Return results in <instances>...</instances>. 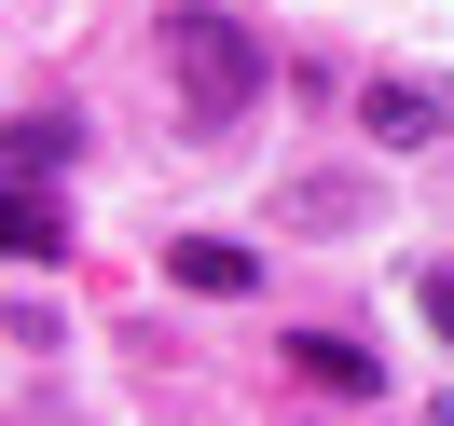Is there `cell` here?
Segmentation results:
<instances>
[{
	"label": "cell",
	"mask_w": 454,
	"mask_h": 426,
	"mask_svg": "<svg viewBox=\"0 0 454 426\" xmlns=\"http://www.w3.org/2000/svg\"><path fill=\"white\" fill-rule=\"evenodd\" d=\"M413 316H427V330L454 344V261H427V275H413Z\"/></svg>",
	"instance_id": "8"
},
{
	"label": "cell",
	"mask_w": 454,
	"mask_h": 426,
	"mask_svg": "<svg viewBox=\"0 0 454 426\" xmlns=\"http://www.w3.org/2000/svg\"><path fill=\"white\" fill-rule=\"evenodd\" d=\"M166 83H179V124H234V111H262L276 56L234 28L221 0H179V14H166Z\"/></svg>",
	"instance_id": "1"
},
{
	"label": "cell",
	"mask_w": 454,
	"mask_h": 426,
	"mask_svg": "<svg viewBox=\"0 0 454 426\" xmlns=\"http://www.w3.org/2000/svg\"><path fill=\"white\" fill-rule=\"evenodd\" d=\"M0 248H14V261H69V206H56V179H14V193H0Z\"/></svg>",
	"instance_id": "5"
},
{
	"label": "cell",
	"mask_w": 454,
	"mask_h": 426,
	"mask_svg": "<svg viewBox=\"0 0 454 426\" xmlns=\"http://www.w3.org/2000/svg\"><path fill=\"white\" fill-rule=\"evenodd\" d=\"M69 151H83V111H14V151H0V166H14V179H56Z\"/></svg>",
	"instance_id": "7"
},
{
	"label": "cell",
	"mask_w": 454,
	"mask_h": 426,
	"mask_svg": "<svg viewBox=\"0 0 454 426\" xmlns=\"http://www.w3.org/2000/svg\"><path fill=\"white\" fill-rule=\"evenodd\" d=\"M427 426H454V399H441V413H427Z\"/></svg>",
	"instance_id": "9"
},
{
	"label": "cell",
	"mask_w": 454,
	"mask_h": 426,
	"mask_svg": "<svg viewBox=\"0 0 454 426\" xmlns=\"http://www.w3.org/2000/svg\"><path fill=\"white\" fill-rule=\"evenodd\" d=\"M289 371H303V385H331V399H386V358H372V344H344V330H289Z\"/></svg>",
	"instance_id": "4"
},
{
	"label": "cell",
	"mask_w": 454,
	"mask_h": 426,
	"mask_svg": "<svg viewBox=\"0 0 454 426\" xmlns=\"http://www.w3.org/2000/svg\"><path fill=\"white\" fill-rule=\"evenodd\" d=\"M166 275L193 289V303H248V289H262V248H234V234H179Z\"/></svg>",
	"instance_id": "3"
},
{
	"label": "cell",
	"mask_w": 454,
	"mask_h": 426,
	"mask_svg": "<svg viewBox=\"0 0 454 426\" xmlns=\"http://www.w3.org/2000/svg\"><path fill=\"white\" fill-rule=\"evenodd\" d=\"M358 138L372 151H441L454 138V83L441 69H372L358 83Z\"/></svg>",
	"instance_id": "2"
},
{
	"label": "cell",
	"mask_w": 454,
	"mask_h": 426,
	"mask_svg": "<svg viewBox=\"0 0 454 426\" xmlns=\"http://www.w3.org/2000/svg\"><path fill=\"white\" fill-rule=\"evenodd\" d=\"M276 221L289 234H358V221H386V206H372V179H289Z\"/></svg>",
	"instance_id": "6"
}]
</instances>
